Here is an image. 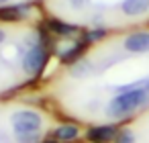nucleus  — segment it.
I'll return each instance as SVG.
<instances>
[{
    "instance_id": "nucleus-1",
    "label": "nucleus",
    "mask_w": 149,
    "mask_h": 143,
    "mask_svg": "<svg viewBox=\"0 0 149 143\" xmlns=\"http://www.w3.org/2000/svg\"><path fill=\"white\" fill-rule=\"evenodd\" d=\"M149 104V90L147 88H135V90H125L120 94H116L108 106H106V114L110 119H125L133 112H137L139 108Z\"/></svg>"
},
{
    "instance_id": "nucleus-2",
    "label": "nucleus",
    "mask_w": 149,
    "mask_h": 143,
    "mask_svg": "<svg viewBox=\"0 0 149 143\" xmlns=\"http://www.w3.org/2000/svg\"><path fill=\"white\" fill-rule=\"evenodd\" d=\"M47 59H49V51L45 49L43 43H37V45L29 47L27 53L23 55V70H25V74H29V76L41 74L45 63H47Z\"/></svg>"
},
{
    "instance_id": "nucleus-3",
    "label": "nucleus",
    "mask_w": 149,
    "mask_h": 143,
    "mask_svg": "<svg viewBox=\"0 0 149 143\" xmlns=\"http://www.w3.org/2000/svg\"><path fill=\"white\" fill-rule=\"evenodd\" d=\"M10 125H13L15 131H39L41 125H43V119H41V114L37 110L23 108V110L13 112Z\"/></svg>"
},
{
    "instance_id": "nucleus-4",
    "label": "nucleus",
    "mask_w": 149,
    "mask_h": 143,
    "mask_svg": "<svg viewBox=\"0 0 149 143\" xmlns=\"http://www.w3.org/2000/svg\"><path fill=\"white\" fill-rule=\"evenodd\" d=\"M123 47H125V51L135 53V55L147 53V51H149V31H137V33H131V35L123 41Z\"/></svg>"
},
{
    "instance_id": "nucleus-5",
    "label": "nucleus",
    "mask_w": 149,
    "mask_h": 143,
    "mask_svg": "<svg viewBox=\"0 0 149 143\" xmlns=\"http://www.w3.org/2000/svg\"><path fill=\"white\" fill-rule=\"evenodd\" d=\"M116 133L118 131L114 125H100V127H90L86 133V139L90 143H112Z\"/></svg>"
},
{
    "instance_id": "nucleus-6",
    "label": "nucleus",
    "mask_w": 149,
    "mask_h": 143,
    "mask_svg": "<svg viewBox=\"0 0 149 143\" xmlns=\"http://www.w3.org/2000/svg\"><path fill=\"white\" fill-rule=\"evenodd\" d=\"M31 4H4L0 6V21L2 23H17L27 17Z\"/></svg>"
},
{
    "instance_id": "nucleus-7",
    "label": "nucleus",
    "mask_w": 149,
    "mask_h": 143,
    "mask_svg": "<svg viewBox=\"0 0 149 143\" xmlns=\"http://www.w3.org/2000/svg\"><path fill=\"white\" fill-rule=\"evenodd\" d=\"M120 10L127 17H141L149 10V0H123Z\"/></svg>"
},
{
    "instance_id": "nucleus-8",
    "label": "nucleus",
    "mask_w": 149,
    "mask_h": 143,
    "mask_svg": "<svg viewBox=\"0 0 149 143\" xmlns=\"http://www.w3.org/2000/svg\"><path fill=\"white\" fill-rule=\"evenodd\" d=\"M47 29L53 33V35H59V37H72L76 35L80 29L76 25H70V23H63L59 19H49L47 21Z\"/></svg>"
},
{
    "instance_id": "nucleus-9",
    "label": "nucleus",
    "mask_w": 149,
    "mask_h": 143,
    "mask_svg": "<svg viewBox=\"0 0 149 143\" xmlns=\"http://www.w3.org/2000/svg\"><path fill=\"white\" fill-rule=\"evenodd\" d=\"M78 135H80V129H78L76 125H61V127H57V129L51 133V137H53L55 141H59V143L74 141Z\"/></svg>"
},
{
    "instance_id": "nucleus-10",
    "label": "nucleus",
    "mask_w": 149,
    "mask_h": 143,
    "mask_svg": "<svg viewBox=\"0 0 149 143\" xmlns=\"http://www.w3.org/2000/svg\"><path fill=\"white\" fill-rule=\"evenodd\" d=\"M86 45H88V41L86 39H82L80 43H76V45H72L68 51H63L61 53V61L63 63H76V61H80L82 59V55H84V49H86Z\"/></svg>"
},
{
    "instance_id": "nucleus-11",
    "label": "nucleus",
    "mask_w": 149,
    "mask_h": 143,
    "mask_svg": "<svg viewBox=\"0 0 149 143\" xmlns=\"http://www.w3.org/2000/svg\"><path fill=\"white\" fill-rule=\"evenodd\" d=\"M88 74H92V63L88 59H80L72 66V76L74 78H86Z\"/></svg>"
},
{
    "instance_id": "nucleus-12",
    "label": "nucleus",
    "mask_w": 149,
    "mask_h": 143,
    "mask_svg": "<svg viewBox=\"0 0 149 143\" xmlns=\"http://www.w3.org/2000/svg\"><path fill=\"white\" fill-rule=\"evenodd\" d=\"M15 139L19 143H41L39 131H15Z\"/></svg>"
},
{
    "instance_id": "nucleus-13",
    "label": "nucleus",
    "mask_w": 149,
    "mask_h": 143,
    "mask_svg": "<svg viewBox=\"0 0 149 143\" xmlns=\"http://www.w3.org/2000/svg\"><path fill=\"white\" fill-rule=\"evenodd\" d=\"M112 143H135V133L131 129H123V131L116 133V137H114Z\"/></svg>"
},
{
    "instance_id": "nucleus-14",
    "label": "nucleus",
    "mask_w": 149,
    "mask_h": 143,
    "mask_svg": "<svg viewBox=\"0 0 149 143\" xmlns=\"http://www.w3.org/2000/svg\"><path fill=\"white\" fill-rule=\"evenodd\" d=\"M104 35H106V31H104V29H96V31H90V33L84 37V39H86L88 43H92V41H98V39H102Z\"/></svg>"
},
{
    "instance_id": "nucleus-15",
    "label": "nucleus",
    "mask_w": 149,
    "mask_h": 143,
    "mask_svg": "<svg viewBox=\"0 0 149 143\" xmlns=\"http://www.w3.org/2000/svg\"><path fill=\"white\" fill-rule=\"evenodd\" d=\"M84 2L86 0H70V6L72 8H84Z\"/></svg>"
},
{
    "instance_id": "nucleus-16",
    "label": "nucleus",
    "mask_w": 149,
    "mask_h": 143,
    "mask_svg": "<svg viewBox=\"0 0 149 143\" xmlns=\"http://www.w3.org/2000/svg\"><path fill=\"white\" fill-rule=\"evenodd\" d=\"M41 143H59V141H55V139H53V137H49V139H43V141H41Z\"/></svg>"
},
{
    "instance_id": "nucleus-17",
    "label": "nucleus",
    "mask_w": 149,
    "mask_h": 143,
    "mask_svg": "<svg viewBox=\"0 0 149 143\" xmlns=\"http://www.w3.org/2000/svg\"><path fill=\"white\" fill-rule=\"evenodd\" d=\"M4 39H6V35H4V31H2V29H0V43H2Z\"/></svg>"
},
{
    "instance_id": "nucleus-18",
    "label": "nucleus",
    "mask_w": 149,
    "mask_h": 143,
    "mask_svg": "<svg viewBox=\"0 0 149 143\" xmlns=\"http://www.w3.org/2000/svg\"><path fill=\"white\" fill-rule=\"evenodd\" d=\"M4 2H8V0H0V6H4Z\"/></svg>"
}]
</instances>
